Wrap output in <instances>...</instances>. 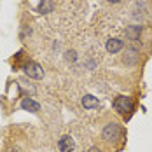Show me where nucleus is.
<instances>
[{"label":"nucleus","mask_w":152,"mask_h":152,"mask_svg":"<svg viewBox=\"0 0 152 152\" xmlns=\"http://www.w3.org/2000/svg\"><path fill=\"white\" fill-rule=\"evenodd\" d=\"M114 108L119 112V114H122V115H129L131 114V110H133V98L131 96H124V94H121V96H117L115 100H114Z\"/></svg>","instance_id":"f257e3e1"},{"label":"nucleus","mask_w":152,"mask_h":152,"mask_svg":"<svg viewBox=\"0 0 152 152\" xmlns=\"http://www.w3.org/2000/svg\"><path fill=\"white\" fill-rule=\"evenodd\" d=\"M121 126L119 124H115V122H108L105 128H103V140L107 142H115V140H119L121 138Z\"/></svg>","instance_id":"f03ea898"},{"label":"nucleus","mask_w":152,"mask_h":152,"mask_svg":"<svg viewBox=\"0 0 152 152\" xmlns=\"http://www.w3.org/2000/svg\"><path fill=\"white\" fill-rule=\"evenodd\" d=\"M23 70H25V74L28 77H31V79H42V77H44L42 66H40L39 63H35V61H28Z\"/></svg>","instance_id":"7ed1b4c3"},{"label":"nucleus","mask_w":152,"mask_h":152,"mask_svg":"<svg viewBox=\"0 0 152 152\" xmlns=\"http://www.w3.org/2000/svg\"><path fill=\"white\" fill-rule=\"evenodd\" d=\"M138 60H140V54H138V51L135 47H128L126 49V53H124V56H122V61L126 63V65H129V66H133V65H137Z\"/></svg>","instance_id":"20e7f679"},{"label":"nucleus","mask_w":152,"mask_h":152,"mask_svg":"<svg viewBox=\"0 0 152 152\" xmlns=\"http://www.w3.org/2000/svg\"><path fill=\"white\" fill-rule=\"evenodd\" d=\"M58 147H60L61 152H74V149H75V142H74V138H72V137L65 135V137L60 138Z\"/></svg>","instance_id":"39448f33"},{"label":"nucleus","mask_w":152,"mask_h":152,"mask_svg":"<svg viewBox=\"0 0 152 152\" xmlns=\"http://www.w3.org/2000/svg\"><path fill=\"white\" fill-rule=\"evenodd\" d=\"M107 51L110 53V54H115V53H119L122 47H124V42L122 40H119V39H110V40H107Z\"/></svg>","instance_id":"423d86ee"},{"label":"nucleus","mask_w":152,"mask_h":152,"mask_svg":"<svg viewBox=\"0 0 152 152\" xmlns=\"http://www.w3.org/2000/svg\"><path fill=\"white\" fill-rule=\"evenodd\" d=\"M140 35H142V26L140 25H133V26H128L126 28V39L128 40L137 42L138 39H140Z\"/></svg>","instance_id":"0eeeda50"},{"label":"nucleus","mask_w":152,"mask_h":152,"mask_svg":"<svg viewBox=\"0 0 152 152\" xmlns=\"http://www.w3.org/2000/svg\"><path fill=\"white\" fill-rule=\"evenodd\" d=\"M82 105H84V108H88V110H93V108H96V107L100 105V102L93 94H84L82 96Z\"/></svg>","instance_id":"6e6552de"},{"label":"nucleus","mask_w":152,"mask_h":152,"mask_svg":"<svg viewBox=\"0 0 152 152\" xmlns=\"http://www.w3.org/2000/svg\"><path fill=\"white\" fill-rule=\"evenodd\" d=\"M53 9H54L53 0H40V4L37 7V12L39 14H49V12H53Z\"/></svg>","instance_id":"1a4fd4ad"},{"label":"nucleus","mask_w":152,"mask_h":152,"mask_svg":"<svg viewBox=\"0 0 152 152\" xmlns=\"http://www.w3.org/2000/svg\"><path fill=\"white\" fill-rule=\"evenodd\" d=\"M21 108H23V110H28V112H39V110H40V105H39L37 102L30 100V98H25V100L21 102Z\"/></svg>","instance_id":"9d476101"},{"label":"nucleus","mask_w":152,"mask_h":152,"mask_svg":"<svg viewBox=\"0 0 152 152\" xmlns=\"http://www.w3.org/2000/svg\"><path fill=\"white\" fill-rule=\"evenodd\" d=\"M107 2H108V4H119L121 0H107Z\"/></svg>","instance_id":"9b49d317"},{"label":"nucleus","mask_w":152,"mask_h":152,"mask_svg":"<svg viewBox=\"0 0 152 152\" xmlns=\"http://www.w3.org/2000/svg\"><path fill=\"white\" fill-rule=\"evenodd\" d=\"M89 152H102L100 149H96V147H93V149H89Z\"/></svg>","instance_id":"f8f14e48"},{"label":"nucleus","mask_w":152,"mask_h":152,"mask_svg":"<svg viewBox=\"0 0 152 152\" xmlns=\"http://www.w3.org/2000/svg\"><path fill=\"white\" fill-rule=\"evenodd\" d=\"M7 152H19V151H18V149H9Z\"/></svg>","instance_id":"ddd939ff"}]
</instances>
